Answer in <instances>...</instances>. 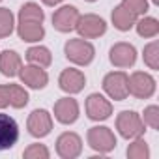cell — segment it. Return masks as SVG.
<instances>
[{
    "instance_id": "6da1fadb",
    "label": "cell",
    "mask_w": 159,
    "mask_h": 159,
    "mask_svg": "<svg viewBox=\"0 0 159 159\" xmlns=\"http://www.w3.org/2000/svg\"><path fill=\"white\" fill-rule=\"evenodd\" d=\"M64 51H66V58L69 62H73V64H79V66H88L94 60V54H96L94 45L84 41L83 38L69 39L66 43Z\"/></svg>"
},
{
    "instance_id": "7a4b0ae2",
    "label": "cell",
    "mask_w": 159,
    "mask_h": 159,
    "mask_svg": "<svg viewBox=\"0 0 159 159\" xmlns=\"http://www.w3.org/2000/svg\"><path fill=\"white\" fill-rule=\"evenodd\" d=\"M144 122L133 111H122L116 118V129L124 139H137L144 133Z\"/></svg>"
},
{
    "instance_id": "3957f363",
    "label": "cell",
    "mask_w": 159,
    "mask_h": 159,
    "mask_svg": "<svg viewBox=\"0 0 159 159\" xmlns=\"http://www.w3.org/2000/svg\"><path fill=\"white\" fill-rule=\"evenodd\" d=\"M127 92L139 99H146L152 98L155 92V81L153 77L144 73V71H137L131 77H127Z\"/></svg>"
},
{
    "instance_id": "277c9868",
    "label": "cell",
    "mask_w": 159,
    "mask_h": 159,
    "mask_svg": "<svg viewBox=\"0 0 159 159\" xmlns=\"http://www.w3.org/2000/svg\"><path fill=\"white\" fill-rule=\"evenodd\" d=\"M86 139H88V144L96 150V152H99V153H107V152H111L114 146H116V137H114V133L109 129V127H90L88 129V135H86Z\"/></svg>"
},
{
    "instance_id": "5b68a950",
    "label": "cell",
    "mask_w": 159,
    "mask_h": 159,
    "mask_svg": "<svg viewBox=\"0 0 159 159\" xmlns=\"http://www.w3.org/2000/svg\"><path fill=\"white\" fill-rule=\"evenodd\" d=\"M103 90L116 101H124L129 92H127V75L124 71H112L103 79Z\"/></svg>"
},
{
    "instance_id": "8992f818",
    "label": "cell",
    "mask_w": 159,
    "mask_h": 159,
    "mask_svg": "<svg viewBox=\"0 0 159 159\" xmlns=\"http://www.w3.org/2000/svg\"><path fill=\"white\" fill-rule=\"evenodd\" d=\"M28 103V92L19 84H2L0 86V109L8 105L15 109H23Z\"/></svg>"
},
{
    "instance_id": "52a82bcc",
    "label": "cell",
    "mask_w": 159,
    "mask_h": 159,
    "mask_svg": "<svg viewBox=\"0 0 159 159\" xmlns=\"http://www.w3.org/2000/svg\"><path fill=\"white\" fill-rule=\"evenodd\" d=\"M77 30H79V34H81V38H84V39H94V38H99V36H103L105 34V30H107V25H105V21L101 19V17H98V15H83V17H79V21H77V26H75Z\"/></svg>"
},
{
    "instance_id": "ba28073f",
    "label": "cell",
    "mask_w": 159,
    "mask_h": 159,
    "mask_svg": "<svg viewBox=\"0 0 159 159\" xmlns=\"http://www.w3.org/2000/svg\"><path fill=\"white\" fill-rule=\"evenodd\" d=\"M17 140H19V125H17V122L10 114L0 112V152L13 148Z\"/></svg>"
},
{
    "instance_id": "9c48e42d",
    "label": "cell",
    "mask_w": 159,
    "mask_h": 159,
    "mask_svg": "<svg viewBox=\"0 0 159 159\" xmlns=\"http://www.w3.org/2000/svg\"><path fill=\"white\" fill-rule=\"evenodd\" d=\"M79 17L81 15H79V10L75 6H62L60 10L54 11L52 25L58 32H71V30H75Z\"/></svg>"
},
{
    "instance_id": "30bf717a",
    "label": "cell",
    "mask_w": 159,
    "mask_h": 159,
    "mask_svg": "<svg viewBox=\"0 0 159 159\" xmlns=\"http://www.w3.org/2000/svg\"><path fill=\"white\" fill-rule=\"evenodd\" d=\"M86 114L90 120H96V122L107 120L112 114V105L101 94H92L86 99Z\"/></svg>"
},
{
    "instance_id": "8fae6325",
    "label": "cell",
    "mask_w": 159,
    "mask_h": 159,
    "mask_svg": "<svg viewBox=\"0 0 159 159\" xmlns=\"http://www.w3.org/2000/svg\"><path fill=\"white\" fill-rule=\"evenodd\" d=\"M83 150V140L75 133H62L56 140V152L64 159H73L81 153Z\"/></svg>"
},
{
    "instance_id": "7c38bea8",
    "label": "cell",
    "mask_w": 159,
    "mask_h": 159,
    "mask_svg": "<svg viewBox=\"0 0 159 159\" xmlns=\"http://www.w3.org/2000/svg\"><path fill=\"white\" fill-rule=\"evenodd\" d=\"M26 125H28V131H30L32 137H45L52 129V118H51V114L47 111L38 109V111H34L28 116V124Z\"/></svg>"
},
{
    "instance_id": "4fadbf2b",
    "label": "cell",
    "mask_w": 159,
    "mask_h": 159,
    "mask_svg": "<svg viewBox=\"0 0 159 159\" xmlns=\"http://www.w3.org/2000/svg\"><path fill=\"white\" fill-rule=\"evenodd\" d=\"M84 83H86L84 75L79 71V69H73V67L64 69L62 75H60V79H58L60 88H62L64 92H67V94H77V92H81V90L84 88Z\"/></svg>"
},
{
    "instance_id": "5bb4252c",
    "label": "cell",
    "mask_w": 159,
    "mask_h": 159,
    "mask_svg": "<svg viewBox=\"0 0 159 159\" xmlns=\"http://www.w3.org/2000/svg\"><path fill=\"white\" fill-rule=\"evenodd\" d=\"M111 62L116 67H131L137 60V51L129 43H116L111 49Z\"/></svg>"
},
{
    "instance_id": "9a60e30c",
    "label": "cell",
    "mask_w": 159,
    "mask_h": 159,
    "mask_svg": "<svg viewBox=\"0 0 159 159\" xmlns=\"http://www.w3.org/2000/svg\"><path fill=\"white\" fill-rule=\"evenodd\" d=\"M54 118L60 124H73L79 118V103L71 98H62L54 103Z\"/></svg>"
},
{
    "instance_id": "2e32d148",
    "label": "cell",
    "mask_w": 159,
    "mask_h": 159,
    "mask_svg": "<svg viewBox=\"0 0 159 159\" xmlns=\"http://www.w3.org/2000/svg\"><path fill=\"white\" fill-rule=\"evenodd\" d=\"M19 75H21V81H23L25 84H28L30 88H36V90H38V88H43V86L47 84V81H49L45 69L39 67V66H34V64L21 67Z\"/></svg>"
},
{
    "instance_id": "e0dca14e",
    "label": "cell",
    "mask_w": 159,
    "mask_h": 159,
    "mask_svg": "<svg viewBox=\"0 0 159 159\" xmlns=\"http://www.w3.org/2000/svg\"><path fill=\"white\" fill-rule=\"evenodd\" d=\"M112 23H114V26L118 28V30H122V32H127V30H131L133 26H135V23H137V15L133 13V11H129L125 6H116L114 10H112Z\"/></svg>"
},
{
    "instance_id": "ac0fdd59",
    "label": "cell",
    "mask_w": 159,
    "mask_h": 159,
    "mask_svg": "<svg viewBox=\"0 0 159 159\" xmlns=\"http://www.w3.org/2000/svg\"><path fill=\"white\" fill-rule=\"evenodd\" d=\"M23 64H21V56L15 51H4L0 54V71L6 77H15L19 75Z\"/></svg>"
},
{
    "instance_id": "d6986e66",
    "label": "cell",
    "mask_w": 159,
    "mask_h": 159,
    "mask_svg": "<svg viewBox=\"0 0 159 159\" xmlns=\"http://www.w3.org/2000/svg\"><path fill=\"white\" fill-rule=\"evenodd\" d=\"M19 38L25 41H39L45 36V30L41 23H19Z\"/></svg>"
},
{
    "instance_id": "ffe728a7",
    "label": "cell",
    "mask_w": 159,
    "mask_h": 159,
    "mask_svg": "<svg viewBox=\"0 0 159 159\" xmlns=\"http://www.w3.org/2000/svg\"><path fill=\"white\" fill-rule=\"evenodd\" d=\"M26 60L34 66L49 67L51 62H52V56H51V51L47 47H30L26 51Z\"/></svg>"
},
{
    "instance_id": "44dd1931",
    "label": "cell",
    "mask_w": 159,
    "mask_h": 159,
    "mask_svg": "<svg viewBox=\"0 0 159 159\" xmlns=\"http://www.w3.org/2000/svg\"><path fill=\"white\" fill-rule=\"evenodd\" d=\"M43 19H45L43 10L34 2L25 4L19 11V23H43Z\"/></svg>"
},
{
    "instance_id": "7402d4cb",
    "label": "cell",
    "mask_w": 159,
    "mask_h": 159,
    "mask_svg": "<svg viewBox=\"0 0 159 159\" xmlns=\"http://www.w3.org/2000/svg\"><path fill=\"white\" fill-rule=\"evenodd\" d=\"M135 25H137L139 36H142V38H155L159 32V23L153 17H144V19L137 21Z\"/></svg>"
},
{
    "instance_id": "603a6c76",
    "label": "cell",
    "mask_w": 159,
    "mask_h": 159,
    "mask_svg": "<svg viewBox=\"0 0 159 159\" xmlns=\"http://www.w3.org/2000/svg\"><path fill=\"white\" fill-rule=\"evenodd\" d=\"M144 64L150 69L159 67V43L157 41H152L144 47Z\"/></svg>"
},
{
    "instance_id": "cb8c5ba5",
    "label": "cell",
    "mask_w": 159,
    "mask_h": 159,
    "mask_svg": "<svg viewBox=\"0 0 159 159\" xmlns=\"http://www.w3.org/2000/svg\"><path fill=\"white\" fill-rule=\"evenodd\" d=\"M127 157H129V159H148V157H150V148H148V144H146L142 139L137 137V140L127 148Z\"/></svg>"
},
{
    "instance_id": "d4e9b609",
    "label": "cell",
    "mask_w": 159,
    "mask_h": 159,
    "mask_svg": "<svg viewBox=\"0 0 159 159\" xmlns=\"http://www.w3.org/2000/svg\"><path fill=\"white\" fill-rule=\"evenodd\" d=\"M13 32V13L8 8H0V38H8Z\"/></svg>"
},
{
    "instance_id": "484cf974",
    "label": "cell",
    "mask_w": 159,
    "mask_h": 159,
    "mask_svg": "<svg viewBox=\"0 0 159 159\" xmlns=\"http://www.w3.org/2000/svg\"><path fill=\"white\" fill-rule=\"evenodd\" d=\"M25 159H47L49 157V150L43 144H32L25 150Z\"/></svg>"
},
{
    "instance_id": "4316f807",
    "label": "cell",
    "mask_w": 159,
    "mask_h": 159,
    "mask_svg": "<svg viewBox=\"0 0 159 159\" xmlns=\"http://www.w3.org/2000/svg\"><path fill=\"white\" fill-rule=\"evenodd\" d=\"M122 6H125L135 15H142L148 11V0H122Z\"/></svg>"
},
{
    "instance_id": "83f0119b",
    "label": "cell",
    "mask_w": 159,
    "mask_h": 159,
    "mask_svg": "<svg viewBox=\"0 0 159 159\" xmlns=\"http://www.w3.org/2000/svg\"><path fill=\"white\" fill-rule=\"evenodd\" d=\"M144 124H148L152 129H157L159 127V109L155 105H150L144 111Z\"/></svg>"
},
{
    "instance_id": "f1b7e54d",
    "label": "cell",
    "mask_w": 159,
    "mask_h": 159,
    "mask_svg": "<svg viewBox=\"0 0 159 159\" xmlns=\"http://www.w3.org/2000/svg\"><path fill=\"white\" fill-rule=\"evenodd\" d=\"M60 2H62V0H43V4H47V6H56Z\"/></svg>"
},
{
    "instance_id": "f546056e",
    "label": "cell",
    "mask_w": 159,
    "mask_h": 159,
    "mask_svg": "<svg viewBox=\"0 0 159 159\" xmlns=\"http://www.w3.org/2000/svg\"><path fill=\"white\" fill-rule=\"evenodd\" d=\"M86 2H96V0H86Z\"/></svg>"
}]
</instances>
